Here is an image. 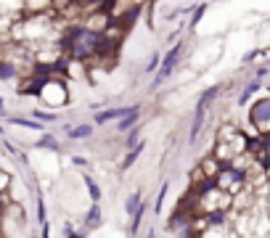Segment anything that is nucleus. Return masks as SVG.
<instances>
[{
	"label": "nucleus",
	"instance_id": "f03ea898",
	"mask_svg": "<svg viewBox=\"0 0 270 238\" xmlns=\"http://www.w3.org/2000/svg\"><path fill=\"white\" fill-rule=\"evenodd\" d=\"M249 119H252L257 135H270V95H267V98H260V101L252 103Z\"/></svg>",
	"mask_w": 270,
	"mask_h": 238
},
{
	"label": "nucleus",
	"instance_id": "4468645a",
	"mask_svg": "<svg viewBox=\"0 0 270 238\" xmlns=\"http://www.w3.org/2000/svg\"><path fill=\"white\" fill-rule=\"evenodd\" d=\"M140 151H143V143H138V146H133V148H130V153H127V156L122 159V170H127V167H130V164L140 156Z\"/></svg>",
	"mask_w": 270,
	"mask_h": 238
},
{
	"label": "nucleus",
	"instance_id": "423d86ee",
	"mask_svg": "<svg viewBox=\"0 0 270 238\" xmlns=\"http://www.w3.org/2000/svg\"><path fill=\"white\" fill-rule=\"evenodd\" d=\"M183 48H185L183 43L172 45V48H170V53H167V56L162 58V71H159V82H162V80H167V77L172 74V71H175V66H178L180 56H183Z\"/></svg>",
	"mask_w": 270,
	"mask_h": 238
},
{
	"label": "nucleus",
	"instance_id": "393cba45",
	"mask_svg": "<svg viewBox=\"0 0 270 238\" xmlns=\"http://www.w3.org/2000/svg\"><path fill=\"white\" fill-rule=\"evenodd\" d=\"M267 217H270V204H267Z\"/></svg>",
	"mask_w": 270,
	"mask_h": 238
},
{
	"label": "nucleus",
	"instance_id": "f3484780",
	"mask_svg": "<svg viewBox=\"0 0 270 238\" xmlns=\"http://www.w3.org/2000/svg\"><path fill=\"white\" fill-rule=\"evenodd\" d=\"M159 61H162V56H159V53H154V56H151L148 61H146V71H154V69L159 66Z\"/></svg>",
	"mask_w": 270,
	"mask_h": 238
},
{
	"label": "nucleus",
	"instance_id": "6ab92c4d",
	"mask_svg": "<svg viewBox=\"0 0 270 238\" xmlns=\"http://www.w3.org/2000/svg\"><path fill=\"white\" fill-rule=\"evenodd\" d=\"M204 11H207V6L202 3V6H199V8H196V14H194V19H191V27H196V24H199V19H202V16H204Z\"/></svg>",
	"mask_w": 270,
	"mask_h": 238
},
{
	"label": "nucleus",
	"instance_id": "a211bd4d",
	"mask_svg": "<svg viewBox=\"0 0 270 238\" xmlns=\"http://www.w3.org/2000/svg\"><path fill=\"white\" fill-rule=\"evenodd\" d=\"M254 90H260V82H249V85H246V90L241 93V101H246V98H249V95H252Z\"/></svg>",
	"mask_w": 270,
	"mask_h": 238
},
{
	"label": "nucleus",
	"instance_id": "aec40b11",
	"mask_svg": "<svg viewBox=\"0 0 270 238\" xmlns=\"http://www.w3.org/2000/svg\"><path fill=\"white\" fill-rule=\"evenodd\" d=\"M34 119H45V122H56V114H45V111H32Z\"/></svg>",
	"mask_w": 270,
	"mask_h": 238
},
{
	"label": "nucleus",
	"instance_id": "412c9836",
	"mask_svg": "<svg viewBox=\"0 0 270 238\" xmlns=\"http://www.w3.org/2000/svg\"><path fill=\"white\" fill-rule=\"evenodd\" d=\"M138 135H140V127H135V130H130V135H127V146H133V143L138 140ZM138 146V143H135Z\"/></svg>",
	"mask_w": 270,
	"mask_h": 238
},
{
	"label": "nucleus",
	"instance_id": "2eb2a0df",
	"mask_svg": "<svg viewBox=\"0 0 270 238\" xmlns=\"http://www.w3.org/2000/svg\"><path fill=\"white\" fill-rule=\"evenodd\" d=\"M37 146H40V148H51V151H56V153L61 151V146H58V140H56L53 135H43V138L37 140Z\"/></svg>",
	"mask_w": 270,
	"mask_h": 238
},
{
	"label": "nucleus",
	"instance_id": "dca6fc26",
	"mask_svg": "<svg viewBox=\"0 0 270 238\" xmlns=\"http://www.w3.org/2000/svg\"><path fill=\"white\" fill-rule=\"evenodd\" d=\"M85 222L90 225V228H98V225H101V209H98V207H90V212H88Z\"/></svg>",
	"mask_w": 270,
	"mask_h": 238
},
{
	"label": "nucleus",
	"instance_id": "6e6552de",
	"mask_svg": "<svg viewBox=\"0 0 270 238\" xmlns=\"http://www.w3.org/2000/svg\"><path fill=\"white\" fill-rule=\"evenodd\" d=\"M130 109H133V106H130ZM130 109H109V111H98V114H96V122L103 125V122H109V119H122V116L130 114Z\"/></svg>",
	"mask_w": 270,
	"mask_h": 238
},
{
	"label": "nucleus",
	"instance_id": "5701e85b",
	"mask_svg": "<svg viewBox=\"0 0 270 238\" xmlns=\"http://www.w3.org/2000/svg\"><path fill=\"white\" fill-rule=\"evenodd\" d=\"M69 238H82L80 233H69Z\"/></svg>",
	"mask_w": 270,
	"mask_h": 238
},
{
	"label": "nucleus",
	"instance_id": "9b49d317",
	"mask_svg": "<svg viewBox=\"0 0 270 238\" xmlns=\"http://www.w3.org/2000/svg\"><path fill=\"white\" fill-rule=\"evenodd\" d=\"M82 183L88 185V193H90V199H93V201H98V199H101V188H98V183L93 180V177H90L88 172L82 175Z\"/></svg>",
	"mask_w": 270,
	"mask_h": 238
},
{
	"label": "nucleus",
	"instance_id": "7ed1b4c3",
	"mask_svg": "<svg viewBox=\"0 0 270 238\" xmlns=\"http://www.w3.org/2000/svg\"><path fill=\"white\" fill-rule=\"evenodd\" d=\"M217 90H220V88H212V90H207V93L202 95V101H199L196 111H194V122H191V143H196L199 133H202V127H204V119H207V109H209V103L215 101Z\"/></svg>",
	"mask_w": 270,
	"mask_h": 238
},
{
	"label": "nucleus",
	"instance_id": "20e7f679",
	"mask_svg": "<svg viewBox=\"0 0 270 238\" xmlns=\"http://www.w3.org/2000/svg\"><path fill=\"white\" fill-rule=\"evenodd\" d=\"M215 185H220L222 190H228V193L236 196L239 190L246 188V177H244V172L233 170V167H225V170H222V175L217 177V183H215Z\"/></svg>",
	"mask_w": 270,
	"mask_h": 238
},
{
	"label": "nucleus",
	"instance_id": "a878e982",
	"mask_svg": "<svg viewBox=\"0 0 270 238\" xmlns=\"http://www.w3.org/2000/svg\"><path fill=\"white\" fill-rule=\"evenodd\" d=\"M3 238H11V235H3Z\"/></svg>",
	"mask_w": 270,
	"mask_h": 238
},
{
	"label": "nucleus",
	"instance_id": "4be33fe9",
	"mask_svg": "<svg viewBox=\"0 0 270 238\" xmlns=\"http://www.w3.org/2000/svg\"><path fill=\"white\" fill-rule=\"evenodd\" d=\"M37 220L45 222V204H43V201H40V207H37Z\"/></svg>",
	"mask_w": 270,
	"mask_h": 238
},
{
	"label": "nucleus",
	"instance_id": "39448f33",
	"mask_svg": "<svg viewBox=\"0 0 270 238\" xmlns=\"http://www.w3.org/2000/svg\"><path fill=\"white\" fill-rule=\"evenodd\" d=\"M233 235H236V230H233L230 217H228V214H217L215 222L209 225L204 233H199V235H194V238H233Z\"/></svg>",
	"mask_w": 270,
	"mask_h": 238
},
{
	"label": "nucleus",
	"instance_id": "1a4fd4ad",
	"mask_svg": "<svg viewBox=\"0 0 270 238\" xmlns=\"http://www.w3.org/2000/svg\"><path fill=\"white\" fill-rule=\"evenodd\" d=\"M140 196H143V193H140V190H135V193H133L130 199H127V204H125V212L130 214V217H133L135 212H140V209H143V199H140Z\"/></svg>",
	"mask_w": 270,
	"mask_h": 238
},
{
	"label": "nucleus",
	"instance_id": "0eeeda50",
	"mask_svg": "<svg viewBox=\"0 0 270 238\" xmlns=\"http://www.w3.org/2000/svg\"><path fill=\"white\" fill-rule=\"evenodd\" d=\"M43 11H56L53 0H24V16H43Z\"/></svg>",
	"mask_w": 270,
	"mask_h": 238
},
{
	"label": "nucleus",
	"instance_id": "ddd939ff",
	"mask_svg": "<svg viewBox=\"0 0 270 238\" xmlns=\"http://www.w3.org/2000/svg\"><path fill=\"white\" fill-rule=\"evenodd\" d=\"M93 135V125H77L72 133H69V138H74V140H80V138H90Z\"/></svg>",
	"mask_w": 270,
	"mask_h": 238
},
{
	"label": "nucleus",
	"instance_id": "b1692460",
	"mask_svg": "<svg viewBox=\"0 0 270 238\" xmlns=\"http://www.w3.org/2000/svg\"><path fill=\"white\" fill-rule=\"evenodd\" d=\"M148 238H157V233H154V230H148Z\"/></svg>",
	"mask_w": 270,
	"mask_h": 238
},
{
	"label": "nucleus",
	"instance_id": "9d476101",
	"mask_svg": "<svg viewBox=\"0 0 270 238\" xmlns=\"http://www.w3.org/2000/svg\"><path fill=\"white\" fill-rule=\"evenodd\" d=\"M138 116H140V111H138V106H133V109H130V114H127V116H122L120 119V130H122V133H125V130H130L135 122H138Z\"/></svg>",
	"mask_w": 270,
	"mask_h": 238
},
{
	"label": "nucleus",
	"instance_id": "f8f14e48",
	"mask_svg": "<svg viewBox=\"0 0 270 238\" xmlns=\"http://www.w3.org/2000/svg\"><path fill=\"white\" fill-rule=\"evenodd\" d=\"M14 77H16V64L3 58V64H0V80H14Z\"/></svg>",
	"mask_w": 270,
	"mask_h": 238
},
{
	"label": "nucleus",
	"instance_id": "f257e3e1",
	"mask_svg": "<svg viewBox=\"0 0 270 238\" xmlns=\"http://www.w3.org/2000/svg\"><path fill=\"white\" fill-rule=\"evenodd\" d=\"M233 209V193L222 190L220 185H209L202 193H196V214H228Z\"/></svg>",
	"mask_w": 270,
	"mask_h": 238
}]
</instances>
